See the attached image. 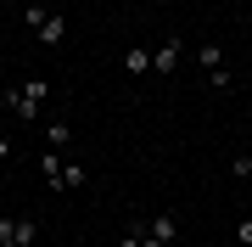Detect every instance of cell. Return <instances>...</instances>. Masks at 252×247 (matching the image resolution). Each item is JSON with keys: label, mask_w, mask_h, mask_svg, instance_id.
Listing matches in <instances>:
<instances>
[{"label": "cell", "mask_w": 252, "mask_h": 247, "mask_svg": "<svg viewBox=\"0 0 252 247\" xmlns=\"http://www.w3.org/2000/svg\"><path fill=\"white\" fill-rule=\"evenodd\" d=\"M39 242V219H11L0 213V247H34Z\"/></svg>", "instance_id": "277c9868"}, {"label": "cell", "mask_w": 252, "mask_h": 247, "mask_svg": "<svg viewBox=\"0 0 252 247\" xmlns=\"http://www.w3.org/2000/svg\"><path fill=\"white\" fill-rule=\"evenodd\" d=\"M23 28H28V34H34L45 51H56V45L67 39V17H62V11H51V6H39V0H28V11H23Z\"/></svg>", "instance_id": "6da1fadb"}, {"label": "cell", "mask_w": 252, "mask_h": 247, "mask_svg": "<svg viewBox=\"0 0 252 247\" xmlns=\"http://www.w3.org/2000/svg\"><path fill=\"white\" fill-rule=\"evenodd\" d=\"M146 236H157V242H168V247H174V236H180V219H174V213H152V219H146Z\"/></svg>", "instance_id": "8992f818"}, {"label": "cell", "mask_w": 252, "mask_h": 247, "mask_svg": "<svg viewBox=\"0 0 252 247\" xmlns=\"http://www.w3.org/2000/svg\"><path fill=\"white\" fill-rule=\"evenodd\" d=\"M45 146L51 152H67L73 146V124H45Z\"/></svg>", "instance_id": "ba28073f"}, {"label": "cell", "mask_w": 252, "mask_h": 247, "mask_svg": "<svg viewBox=\"0 0 252 247\" xmlns=\"http://www.w3.org/2000/svg\"><path fill=\"white\" fill-rule=\"evenodd\" d=\"M45 96H51V79H28V84H17V90H6V107L17 112L23 124H39L45 118Z\"/></svg>", "instance_id": "7a4b0ae2"}, {"label": "cell", "mask_w": 252, "mask_h": 247, "mask_svg": "<svg viewBox=\"0 0 252 247\" xmlns=\"http://www.w3.org/2000/svg\"><path fill=\"white\" fill-rule=\"evenodd\" d=\"M6 157H11V141H6V135H0V163H6Z\"/></svg>", "instance_id": "4fadbf2b"}, {"label": "cell", "mask_w": 252, "mask_h": 247, "mask_svg": "<svg viewBox=\"0 0 252 247\" xmlns=\"http://www.w3.org/2000/svg\"><path fill=\"white\" fill-rule=\"evenodd\" d=\"M0 202H6V197H0Z\"/></svg>", "instance_id": "2e32d148"}, {"label": "cell", "mask_w": 252, "mask_h": 247, "mask_svg": "<svg viewBox=\"0 0 252 247\" xmlns=\"http://www.w3.org/2000/svg\"><path fill=\"white\" fill-rule=\"evenodd\" d=\"M196 68H202V73H213V68H224V45H213V39H202V45H196Z\"/></svg>", "instance_id": "52a82bcc"}, {"label": "cell", "mask_w": 252, "mask_h": 247, "mask_svg": "<svg viewBox=\"0 0 252 247\" xmlns=\"http://www.w3.org/2000/svg\"><path fill=\"white\" fill-rule=\"evenodd\" d=\"M235 242H241V247H252V213H247L241 225H235Z\"/></svg>", "instance_id": "8fae6325"}, {"label": "cell", "mask_w": 252, "mask_h": 247, "mask_svg": "<svg viewBox=\"0 0 252 247\" xmlns=\"http://www.w3.org/2000/svg\"><path fill=\"white\" fill-rule=\"evenodd\" d=\"M180 62H185V34H162L157 45H152V73L157 79H174Z\"/></svg>", "instance_id": "3957f363"}, {"label": "cell", "mask_w": 252, "mask_h": 247, "mask_svg": "<svg viewBox=\"0 0 252 247\" xmlns=\"http://www.w3.org/2000/svg\"><path fill=\"white\" fill-rule=\"evenodd\" d=\"M241 157H247V163H252V146H247V152H241Z\"/></svg>", "instance_id": "9a60e30c"}, {"label": "cell", "mask_w": 252, "mask_h": 247, "mask_svg": "<svg viewBox=\"0 0 252 247\" xmlns=\"http://www.w3.org/2000/svg\"><path fill=\"white\" fill-rule=\"evenodd\" d=\"M140 247H168V242H157V236H146V230H140Z\"/></svg>", "instance_id": "7c38bea8"}, {"label": "cell", "mask_w": 252, "mask_h": 247, "mask_svg": "<svg viewBox=\"0 0 252 247\" xmlns=\"http://www.w3.org/2000/svg\"><path fill=\"white\" fill-rule=\"evenodd\" d=\"M124 73H129V79L152 73V45H129V51H124Z\"/></svg>", "instance_id": "5b68a950"}, {"label": "cell", "mask_w": 252, "mask_h": 247, "mask_svg": "<svg viewBox=\"0 0 252 247\" xmlns=\"http://www.w3.org/2000/svg\"><path fill=\"white\" fill-rule=\"evenodd\" d=\"M152 6H174V0H152Z\"/></svg>", "instance_id": "5bb4252c"}, {"label": "cell", "mask_w": 252, "mask_h": 247, "mask_svg": "<svg viewBox=\"0 0 252 247\" xmlns=\"http://www.w3.org/2000/svg\"><path fill=\"white\" fill-rule=\"evenodd\" d=\"M140 230H146V225H129L124 236H118V247H140Z\"/></svg>", "instance_id": "30bf717a"}, {"label": "cell", "mask_w": 252, "mask_h": 247, "mask_svg": "<svg viewBox=\"0 0 252 247\" xmlns=\"http://www.w3.org/2000/svg\"><path fill=\"white\" fill-rule=\"evenodd\" d=\"M207 84H213V90H235V73H230V68H213V73H207Z\"/></svg>", "instance_id": "9c48e42d"}]
</instances>
